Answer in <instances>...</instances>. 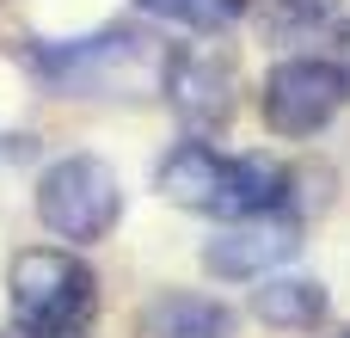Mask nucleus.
Wrapping results in <instances>:
<instances>
[{
	"instance_id": "nucleus-10",
	"label": "nucleus",
	"mask_w": 350,
	"mask_h": 338,
	"mask_svg": "<svg viewBox=\"0 0 350 338\" xmlns=\"http://www.w3.org/2000/svg\"><path fill=\"white\" fill-rule=\"evenodd\" d=\"M142 12L166 18V25H185V31H203V37H221L228 25L246 18L252 0H135Z\"/></svg>"
},
{
	"instance_id": "nucleus-4",
	"label": "nucleus",
	"mask_w": 350,
	"mask_h": 338,
	"mask_svg": "<svg viewBox=\"0 0 350 338\" xmlns=\"http://www.w3.org/2000/svg\"><path fill=\"white\" fill-rule=\"evenodd\" d=\"M166 49H172V43H154V37L135 31V25H111V31H98V37L37 49V74H43L55 92H68V99H74V92H80V99H98V92L135 86V68L160 80Z\"/></svg>"
},
{
	"instance_id": "nucleus-11",
	"label": "nucleus",
	"mask_w": 350,
	"mask_h": 338,
	"mask_svg": "<svg viewBox=\"0 0 350 338\" xmlns=\"http://www.w3.org/2000/svg\"><path fill=\"white\" fill-rule=\"evenodd\" d=\"M332 62L345 68V80H350V18H345V25H338V55H332Z\"/></svg>"
},
{
	"instance_id": "nucleus-6",
	"label": "nucleus",
	"mask_w": 350,
	"mask_h": 338,
	"mask_svg": "<svg viewBox=\"0 0 350 338\" xmlns=\"http://www.w3.org/2000/svg\"><path fill=\"white\" fill-rule=\"evenodd\" d=\"M160 86L172 99V111L185 117L191 142H209L234 123L240 111V62L228 43H185V49H166V68H160Z\"/></svg>"
},
{
	"instance_id": "nucleus-7",
	"label": "nucleus",
	"mask_w": 350,
	"mask_h": 338,
	"mask_svg": "<svg viewBox=\"0 0 350 338\" xmlns=\"http://www.w3.org/2000/svg\"><path fill=\"white\" fill-rule=\"evenodd\" d=\"M301 252V216L271 209V216H240L221 222L203 246V271L221 283H265L277 277V265H289Z\"/></svg>"
},
{
	"instance_id": "nucleus-12",
	"label": "nucleus",
	"mask_w": 350,
	"mask_h": 338,
	"mask_svg": "<svg viewBox=\"0 0 350 338\" xmlns=\"http://www.w3.org/2000/svg\"><path fill=\"white\" fill-rule=\"evenodd\" d=\"M289 6H295V12H301V18H320V12H326V6H332V0H289Z\"/></svg>"
},
{
	"instance_id": "nucleus-2",
	"label": "nucleus",
	"mask_w": 350,
	"mask_h": 338,
	"mask_svg": "<svg viewBox=\"0 0 350 338\" xmlns=\"http://www.w3.org/2000/svg\"><path fill=\"white\" fill-rule=\"evenodd\" d=\"M6 308L25 338H74L98 314V271L80 252L31 246L6 265Z\"/></svg>"
},
{
	"instance_id": "nucleus-5",
	"label": "nucleus",
	"mask_w": 350,
	"mask_h": 338,
	"mask_svg": "<svg viewBox=\"0 0 350 338\" xmlns=\"http://www.w3.org/2000/svg\"><path fill=\"white\" fill-rule=\"evenodd\" d=\"M350 105V80L332 55H289L265 74L258 86V111H265V129L283 135V142H308L320 135L338 111Z\"/></svg>"
},
{
	"instance_id": "nucleus-9",
	"label": "nucleus",
	"mask_w": 350,
	"mask_h": 338,
	"mask_svg": "<svg viewBox=\"0 0 350 338\" xmlns=\"http://www.w3.org/2000/svg\"><path fill=\"white\" fill-rule=\"evenodd\" d=\"M252 314H258L265 326L308 333V326H320V320L332 314V302H326V289H320L314 277H265V283L252 289Z\"/></svg>"
},
{
	"instance_id": "nucleus-3",
	"label": "nucleus",
	"mask_w": 350,
	"mask_h": 338,
	"mask_svg": "<svg viewBox=\"0 0 350 338\" xmlns=\"http://www.w3.org/2000/svg\"><path fill=\"white\" fill-rule=\"evenodd\" d=\"M37 222L55 240H105L123 222V179L98 154H62L37 172Z\"/></svg>"
},
{
	"instance_id": "nucleus-1",
	"label": "nucleus",
	"mask_w": 350,
	"mask_h": 338,
	"mask_svg": "<svg viewBox=\"0 0 350 338\" xmlns=\"http://www.w3.org/2000/svg\"><path fill=\"white\" fill-rule=\"evenodd\" d=\"M289 166H277L271 154H221L209 142H178L160 172L154 191L191 216H215V222H240V216H271L289 203Z\"/></svg>"
},
{
	"instance_id": "nucleus-14",
	"label": "nucleus",
	"mask_w": 350,
	"mask_h": 338,
	"mask_svg": "<svg viewBox=\"0 0 350 338\" xmlns=\"http://www.w3.org/2000/svg\"><path fill=\"white\" fill-rule=\"evenodd\" d=\"M345 338H350V333H345Z\"/></svg>"
},
{
	"instance_id": "nucleus-13",
	"label": "nucleus",
	"mask_w": 350,
	"mask_h": 338,
	"mask_svg": "<svg viewBox=\"0 0 350 338\" xmlns=\"http://www.w3.org/2000/svg\"><path fill=\"white\" fill-rule=\"evenodd\" d=\"M18 338H25V333H18Z\"/></svg>"
},
{
	"instance_id": "nucleus-8",
	"label": "nucleus",
	"mask_w": 350,
	"mask_h": 338,
	"mask_svg": "<svg viewBox=\"0 0 350 338\" xmlns=\"http://www.w3.org/2000/svg\"><path fill=\"white\" fill-rule=\"evenodd\" d=\"M228 333H234V314L203 289H160L135 314V338H228Z\"/></svg>"
}]
</instances>
